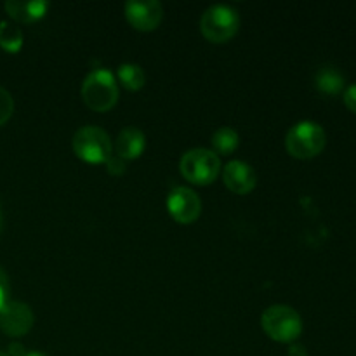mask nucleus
Returning <instances> with one entry per match:
<instances>
[{"label":"nucleus","instance_id":"f257e3e1","mask_svg":"<svg viewBox=\"0 0 356 356\" xmlns=\"http://www.w3.org/2000/svg\"><path fill=\"white\" fill-rule=\"evenodd\" d=\"M80 94L90 110L108 111L117 104L120 94L117 76L108 68H94L83 79Z\"/></svg>","mask_w":356,"mask_h":356},{"label":"nucleus","instance_id":"f03ea898","mask_svg":"<svg viewBox=\"0 0 356 356\" xmlns=\"http://www.w3.org/2000/svg\"><path fill=\"white\" fill-rule=\"evenodd\" d=\"M261 327L277 343H294L302 332V318L292 306L271 305L261 315Z\"/></svg>","mask_w":356,"mask_h":356},{"label":"nucleus","instance_id":"7ed1b4c3","mask_svg":"<svg viewBox=\"0 0 356 356\" xmlns=\"http://www.w3.org/2000/svg\"><path fill=\"white\" fill-rule=\"evenodd\" d=\"M327 145V134L320 124L301 120L289 129L285 136V149L294 159L308 160L320 155Z\"/></svg>","mask_w":356,"mask_h":356},{"label":"nucleus","instance_id":"20e7f679","mask_svg":"<svg viewBox=\"0 0 356 356\" xmlns=\"http://www.w3.org/2000/svg\"><path fill=\"white\" fill-rule=\"evenodd\" d=\"M240 28L238 10L228 3H214L202 13L200 31L212 44H222L236 35Z\"/></svg>","mask_w":356,"mask_h":356},{"label":"nucleus","instance_id":"39448f33","mask_svg":"<svg viewBox=\"0 0 356 356\" xmlns=\"http://www.w3.org/2000/svg\"><path fill=\"white\" fill-rule=\"evenodd\" d=\"M73 152L79 159L89 163H104L113 155L110 134L97 125H83L73 134Z\"/></svg>","mask_w":356,"mask_h":356},{"label":"nucleus","instance_id":"423d86ee","mask_svg":"<svg viewBox=\"0 0 356 356\" xmlns=\"http://www.w3.org/2000/svg\"><path fill=\"white\" fill-rule=\"evenodd\" d=\"M179 170L193 184H211L221 170V159L209 148H191L183 153Z\"/></svg>","mask_w":356,"mask_h":356},{"label":"nucleus","instance_id":"0eeeda50","mask_svg":"<svg viewBox=\"0 0 356 356\" xmlns=\"http://www.w3.org/2000/svg\"><path fill=\"white\" fill-rule=\"evenodd\" d=\"M169 214L181 225H191L202 214V200L197 191L188 186H177L167 197Z\"/></svg>","mask_w":356,"mask_h":356},{"label":"nucleus","instance_id":"6e6552de","mask_svg":"<svg viewBox=\"0 0 356 356\" xmlns=\"http://www.w3.org/2000/svg\"><path fill=\"white\" fill-rule=\"evenodd\" d=\"M35 323V315L23 301H7L0 308V330L10 337H21L30 332Z\"/></svg>","mask_w":356,"mask_h":356},{"label":"nucleus","instance_id":"1a4fd4ad","mask_svg":"<svg viewBox=\"0 0 356 356\" xmlns=\"http://www.w3.org/2000/svg\"><path fill=\"white\" fill-rule=\"evenodd\" d=\"M129 23L139 31H152L162 23L163 6L159 0H129L124 3Z\"/></svg>","mask_w":356,"mask_h":356},{"label":"nucleus","instance_id":"9d476101","mask_svg":"<svg viewBox=\"0 0 356 356\" xmlns=\"http://www.w3.org/2000/svg\"><path fill=\"white\" fill-rule=\"evenodd\" d=\"M222 181L236 195H247L256 188L257 174L250 163L243 160H229L222 167Z\"/></svg>","mask_w":356,"mask_h":356},{"label":"nucleus","instance_id":"9b49d317","mask_svg":"<svg viewBox=\"0 0 356 356\" xmlns=\"http://www.w3.org/2000/svg\"><path fill=\"white\" fill-rule=\"evenodd\" d=\"M115 155H118L120 159L134 160L138 156H141V153L146 148V136L141 129L138 127H125L118 132L117 139H115Z\"/></svg>","mask_w":356,"mask_h":356},{"label":"nucleus","instance_id":"f8f14e48","mask_svg":"<svg viewBox=\"0 0 356 356\" xmlns=\"http://www.w3.org/2000/svg\"><path fill=\"white\" fill-rule=\"evenodd\" d=\"M6 13L19 23H33L42 19L49 9V2L45 0H7L3 3Z\"/></svg>","mask_w":356,"mask_h":356},{"label":"nucleus","instance_id":"ddd939ff","mask_svg":"<svg viewBox=\"0 0 356 356\" xmlns=\"http://www.w3.org/2000/svg\"><path fill=\"white\" fill-rule=\"evenodd\" d=\"M344 75L334 66H322L315 75V87L323 94L336 96L344 90Z\"/></svg>","mask_w":356,"mask_h":356},{"label":"nucleus","instance_id":"4468645a","mask_svg":"<svg viewBox=\"0 0 356 356\" xmlns=\"http://www.w3.org/2000/svg\"><path fill=\"white\" fill-rule=\"evenodd\" d=\"M212 152L218 153V155H229V153L235 152L240 145V136L238 132L233 127H219L218 131L212 134Z\"/></svg>","mask_w":356,"mask_h":356},{"label":"nucleus","instance_id":"2eb2a0df","mask_svg":"<svg viewBox=\"0 0 356 356\" xmlns=\"http://www.w3.org/2000/svg\"><path fill=\"white\" fill-rule=\"evenodd\" d=\"M117 76L122 86L129 90L143 89L146 83L145 70L136 63H122L117 70Z\"/></svg>","mask_w":356,"mask_h":356},{"label":"nucleus","instance_id":"dca6fc26","mask_svg":"<svg viewBox=\"0 0 356 356\" xmlns=\"http://www.w3.org/2000/svg\"><path fill=\"white\" fill-rule=\"evenodd\" d=\"M24 35L23 30L17 26L14 21L2 19L0 21V47L9 52H17L23 47Z\"/></svg>","mask_w":356,"mask_h":356},{"label":"nucleus","instance_id":"f3484780","mask_svg":"<svg viewBox=\"0 0 356 356\" xmlns=\"http://www.w3.org/2000/svg\"><path fill=\"white\" fill-rule=\"evenodd\" d=\"M13 111H14L13 94H10L6 87L0 86V125H3L10 117H13Z\"/></svg>","mask_w":356,"mask_h":356},{"label":"nucleus","instance_id":"a211bd4d","mask_svg":"<svg viewBox=\"0 0 356 356\" xmlns=\"http://www.w3.org/2000/svg\"><path fill=\"white\" fill-rule=\"evenodd\" d=\"M104 165H106V170L111 174V176H120V174H124L125 169H127L125 160L120 159L118 155H115V153L106 160V162H104Z\"/></svg>","mask_w":356,"mask_h":356},{"label":"nucleus","instance_id":"6ab92c4d","mask_svg":"<svg viewBox=\"0 0 356 356\" xmlns=\"http://www.w3.org/2000/svg\"><path fill=\"white\" fill-rule=\"evenodd\" d=\"M9 292H10L9 277H7L6 270L0 266V308L9 301Z\"/></svg>","mask_w":356,"mask_h":356},{"label":"nucleus","instance_id":"aec40b11","mask_svg":"<svg viewBox=\"0 0 356 356\" xmlns=\"http://www.w3.org/2000/svg\"><path fill=\"white\" fill-rule=\"evenodd\" d=\"M343 99H344V104H346L348 110L356 113V83H351L350 87H346V89H344Z\"/></svg>","mask_w":356,"mask_h":356},{"label":"nucleus","instance_id":"412c9836","mask_svg":"<svg viewBox=\"0 0 356 356\" xmlns=\"http://www.w3.org/2000/svg\"><path fill=\"white\" fill-rule=\"evenodd\" d=\"M7 355L9 356H24L26 355V350L21 343H10L9 350H7Z\"/></svg>","mask_w":356,"mask_h":356},{"label":"nucleus","instance_id":"4be33fe9","mask_svg":"<svg viewBox=\"0 0 356 356\" xmlns=\"http://www.w3.org/2000/svg\"><path fill=\"white\" fill-rule=\"evenodd\" d=\"M289 356H308V351H306V348L302 346V344H291L289 346V351H287Z\"/></svg>","mask_w":356,"mask_h":356},{"label":"nucleus","instance_id":"5701e85b","mask_svg":"<svg viewBox=\"0 0 356 356\" xmlns=\"http://www.w3.org/2000/svg\"><path fill=\"white\" fill-rule=\"evenodd\" d=\"M24 356H47V355L42 353V351H26V355Z\"/></svg>","mask_w":356,"mask_h":356},{"label":"nucleus","instance_id":"b1692460","mask_svg":"<svg viewBox=\"0 0 356 356\" xmlns=\"http://www.w3.org/2000/svg\"><path fill=\"white\" fill-rule=\"evenodd\" d=\"M0 229H2V212H0Z\"/></svg>","mask_w":356,"mask_h":356},{"label":"nucleus","instance_id":"393cba45","mask_svg":"<svg viewBox=\"0 0 356 356\" xmlns=\"http://www.w3.org/2000/svg\"><path fill=\"white\" fill-rule=\"evenodd\" d=\"M0 356H9L7 353H3V351H0Z\"/></svg>","mask_w":356,"mask_h":356}]
</instances>
